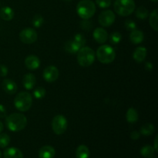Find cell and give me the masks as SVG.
Instances as JSON below:
<instances>
[{
  "label": "cell",
  "instance_id": "obj_1",
  "mask_svg": "<svg viewBox=\"0 0 158 158\" xmlns=\"http://www.w3.org/2000/svg\"><path fill=\"white\" fill-rule=\"evenodd\" d=\"M6 125L10 131L18 132L26 127L27 125V118L23 114L13 113L6 117Z\"/></svg>",
  "mask_w": 158,
  "mask_h": 158
},
{
  "label": "cell",
  "instance_id": "obj_2",
  "mask_svg": "<svg viewBox=\"0 0 158 158\" xmlns=\"http://www.w3.org/2000/svg\"><path fill=\"white\" fill-rule=\"evenodd\" d=\"M77 12L83 19H89L96 12V5L91 0H81L77 6Z\"/></svg>",
  "mask_w": 158,
  "mask_h": 158
},
{
  "label": "cell",
  "instance_id": "obj_3",
  "mask_svg": "<svg viewBox=\"0 0 158 158\" xmlns=\"http://www.w3.org/2000/svg\"><path fill=\"white\" fill-rule=\"evenodd\" d=\"M77 53V62L83 67H89L95 61V52L88 46L80 48Z\"/></svg>",
  "mask_w": 158,
  "mask_h": 158
},
{
  "label": "cell",
  "instance_id": "obj_4",
  "mask_svg": "<svg viewBox=\"0 0 158 158\" xmlns=\"http://www.w3.org/2000/svg\"><path fill=\"white\" fill-rule=\"evenodd\" d=\"M32 104V97L29 92L23 91L19 93L14 99V105L18 110L26 112L31 108Z\"/></svg>",
  "mask_w": 158,
  "mask_h": 158
},
{
  "label": "cell",
  "instance_id": "obj_5",
  "mask_svg": "<svg viewBox=\"0 0 158 158\" xmlns=\"http://www.w3.org/2000/svg\"><path fill=\"white\" fill-rule=\"evenodd\" d=\"M135 2L134 0H116L114 8L115 12L121 16H128L135 9Z\"/></svg>",
  "mask_w": 158,
  "mask_h": 158
},
{
  "label": "cell",
  "instance_id": "obj_6",
  "mask_svg": "<svg viewBox=\"0 0 158 158\" xmlns=\"http://www.w3.org/2000/svg\"><path fill=\"white\" fill-rule=\"evenodd\" d=\"M97 60L101 63L109 64L115 60V50L109 45H103L97 49Z\"/></svg>",
  "mask_w": 158,
  "mask_h": 158
},
{
  "label": "cell",
  "instance_id": "obj_7",
  "mask_svg": "<svg viewBox=\"0 0 158 158\" xmlns=\"http://www.w3.org/2000/svg\"><path fill=\"white\" fill-rule=\"evenodd\" d=\"M67 120L63 115L55 116L52 120V129L57 135H61L66 132L67 129Z\"/></svg>",
  "mask_w": 158,
  "mask_h": 158
},
{
  "label": "cell",
  "instance_id": "obj_8",
  "mask_svg": "<svg viewBox=\"0 0 158 158\" xmlns=\"http://www.w3.org/2000/svg\"><path fill=\"white\" fill-rule=\"evenodd\" d=\"M37 32L32 28H26L19 33V39L25 44H32L37 40Z\"/></svg>",
  "mask_w": 158,
  "mask_h": 158
},
{
  "label": "cell",
  "instance_id": "obj_9",
  "mask_svg": "<svg viewBox=\"0 0 158 158\" xmlns=\"http://www.w3.org/2000/svg\"><path fill=\"white\" fill-rule=\"evenodd\" d=\"M115 14L111 10H104L99 15V23L103 27H109L112 26L115 21Z\"/></svg>",
  "mask_w": 158,
  "mask_h": 158
},
{
  "label": "cell",
  "instance_id": "obj_10",
  "mask_svg": "<svg viewBox=\"0 0 158 158\" xmlns=\"http://www.w3.org/2000/svg\"><path fill=\"white\" fill-rule=\"evenodd\" d=\"M43 78L47 83H53L60 76L59 69L55 66H49L43 70Z\"/></svg>",
  "mask_w": 158,
  "mask_h": 158
},
{
  "label": "cell",
  "instance_id": "obj_11",
  "mask_svg": "<svg viewBox=\"0 0 158 158\" xmlns=\"http://www.w3.org/2000/svg\"><path fill=\"white\" fill-rule=\"evenodd\" d=\"M2 86L3 90L9 95L15 94L18 89L16 83L10 79H5L2 83Z\"/></svg>",
  "mask_w": 158,
  "mask_h": 158
},
{
  "label": "cell",
  "instance_id": "obj_12",
  "mask_svg": "<svg viewBox=\"0 0 158 158\" xmlns=\"http://www.w3.org/2000/svg\"><path fill=\"white\" fill-rule=\"evenodd\" d=\"M25 65L27 69L30 70H35L40 67V60L36 56L30 55L26 57L25 60Z\"/></svg>",
  "mask_w": 158,
  "mask_h": 158
},
{
  "label": "cell",
  "instance_id": "obj_13",
  "mask_svg": "<svg viewBox=\"0 0 158 158\" xmlns=\"http://www.w3.org/2000/svg\"><path fill=\"white\" fill-rule=\"evenodd\" d=\"M94 38L98 43H104L108 40V33L103 28H97L94 31Z\"/></svg>",
  "mask_w": 158,
  "mask_h": 158
},
{
  "label": "cell",
  "instance_id": "obj_14",
  "mask_svg": "<svg viewBox=\"0 0 158 158\" xmlns=\"http://www.w3.org/2000/svg\"><path fill=\"white\" fill-rule=\"evenodd\" d=\"M35 83H36V80H35V77L33 74L27 73L23 77V86L27 90H31V89H33L35 85Z\"/></svg>",
  "mask_w": 158,
  "mask_h": 158
},
{
  "label": "cell",
  "instance_id": "obj_15",
  "mask_svg": "<svg viewBox=\"0 0 158 158\" xmlns=\"http://www.w3.org/2000/svg\"><path fill=\"white\" fill-rule=\"evenodd\" d=\"M147 53H148V51L146 48L143 46H140V47L136 48L133 53V57L137 63H142L146 59Z\"/></svg>",
  "mask_w": 158,
  "mask_h": 158
},
{
  "label": "cell",
  "instance_id": "obj_16",
  "mask_svg": "<svg viewBox=\"0 0 158 158\" xmlns=\"http://www.w3.org/2000/svg\"><path fill=\"white\" fill-rule=\"evenodd\" d=\"M56 151L52 147L49 146H43V148H40L39 151V157L40 158H53L55 156Z\"/></svg>",
  "mask_w": 158,
  "mask_h": 158
},
{
  "label": "cell",
  "instance_id": "obj_17",
  "mask_svg": "<svg viewBox=\"0 0 158 158\" xmlns=\"http://www.w3.org/2000/svg\"><path fill=\"white\" fill-rule=\"evenodd\" d=\"M4 158H23V154L19 149L15 148H9L4 151Z\"/></svg>",
  "mask_w": 158,
  "mask_h": 158
},
{
  "label": "cell",
  "instance_id": "obj_18",
  "mask_svg": "<svg viewBox=\"0 0 158 158\" xmlns=\"http://www.w3.org/2000/svg\"><path fill=\"white\" fill-rule=\"evenodd\" d=\"M144 39V35H143V32L139 29H134V30L131 31V34H130V40H131V43L134 44H140L143 41Z\"/></svg>",
  "mask_w": 158,
  "mask_h": 158
},
{
  "label": "cell",
  "instance_id": "obj_19",
  "mask_svg": "<svg viewBox=\"0 0 158 158\" xmlns=\"http://www.w3.org/2000/svg\"><path fill=\"white\" fill-rule=\"evenodd\" d=\"M14 11L12 8L9 6H4L0 9V18L5 21H10L13 19Z\"/></svg>",
  "mask_w": 158,
  "mask_h": 158
},
{
  "label": "cell",
  "instance_id": "obj_20",
  "mask_svg": "<svg viewBox=\"0 0 158 158\" xmlns=\"http://www.w3.org/2000/svg\"><path fill=\"white\" fill-rule=\"evenodd\" d=\"M80 48L81 47H80L73 40H69V41L65 44V50L70 54L77 53L78 51L80 50Z\"/></svg>",
  "mask_w": 158,
  "mask_h": 158
},
{
  "label": "cell",
  "instance_id": "obj_21",
  "mask_svg": "<svg viewBox=\"0 0 158 158\" xmlns=\"http://www.w3.org/2000/svg\"><path fill=\"white\" fill-rule=\"evenodd\" d=\"M138 113L135 108L131 107L126 114L127 121L130 123H135L138 120Z\"/></svg>",
  "mask_w": 158,
  "mask_h": 158
},
{
  "label": "cell",
  "instance_id": "obj_22",
  "mask_svg": "<svg viewBox=\"0 0 158 158\" xmlns=\"http://www.w3.org/2000/svg\"><path fill=\"white\" fill-rule=\"evenodd\" d=\"M89 150L86 145H80L77 148V151H76V156L77 158H89Z\"/></svg>",
  "mask_w": 158,
  "mask_h": 158
},
{
  "label": "cell",
  "instance_id": "obj_23",
  "mask_svg": "<svg viewBox=\"0 0 158 158\" xmlns=\"http://www.w3.org/2000/svg\"><path fill=\"white\" fill-rule=\"evenodd\" d=\"M155 131V128L152 123H145L140 127V134L143 136H151Z\"/></svg>",
  "mask_w": 158,
  "mask_h": 158
},
{
  "label": "cell",
  "instance_id": "obj_24",
  "mask_svg": "<svg viewBox=\"0 0 158 158\" xmlns=\"http://www.w3.org/2000/svg\"><path fill=\"white\" fill-rule=\"evenodd\" d=\"M154 153H155V150H154V147L151 146V145H146L140 150L141 155L146 158L152 157L153 156H154Z\"/></svg>",
  "mask_w": 158,
  "mask_h": 158
},
{
  "label": "cell",
  "instance_id": "obj_25",
  "mask_svg": "<svg viewBox=\"0 0 158 158\" xmlns=\"http://www.w3.org/2000/svg\"><path fill=\"white\" fill-rule=\"evenodd\" d=\"M157 19H158V15H157V9H154L150 15V19H149V23L150 26H151L154 30L157 31L158 30V25H157Z\"/></svg>",
  "mask_w": 158,
  "mask_h": 158
},
{
  "label": "cell",
  "instance_id": "obj_26",
  "mask_svg": "<svg viewBox=\"0 0 158 158\" xmlns=\"http://www.w3.org/2000/svg\"><path fill=\"white\" fill-rule=\"evenodd\" d=\"M148 15H149V12H148V9L144 6H140L137 8L136 11V16L140 19H146L148 17Z\"/></svg>",
  "mask_w": 158,
  "mask_h": 158
},
{
  "label": "cell",
  "instance_id": "obj_27",
  "mask_svg": "<svg viewBox=\"0 0 158 158\" xmlns=\"http://www.w3.org/2000/svg\"><path fill=\"white\" fill-rule=\"evenodd\" d=\"M32 26L35 28H40L43 26V23H44V19L40 14H36L32 18Z\"/></svg>",
  "mask_w": 158,
  "mask_h": 158
},
{
  "label": "cell",
  "instance_id": "obj_28",
  "mask_svg": "<svg viewBox=\"0 0 158 158\" xmlns=\"http://www.w3.org/2000/svg\"><path fill=\"white\" fill-rule=\"evenodd\" d=\"M9 143H10V137L7 134H0V148H6Z\"/></svg>",
  "mask_w": 158,
  "mask_h": 158
},
{
  "label": "cell",
  "instance_id": "obj_29",
  "mask_svg": "<svg viewBox=\"0 0 158 158\" xmlns=\"http://www.w3.org/2000/svg\"><path fill=\"white\" fill-rule=\"evenodd\" d=\"M46 89L43 87H37L35 88L33 91V96L35 97V99H37V100L43 99V97L46 96Z\"/></svg>",
  "mask_w": 158,
  "mask_h": 158
},
{
  "label": "cell",
  "instance_id": "obj_30",
  "mask_svg": "<svg viewBox=\"0 0 158 158\" xmlns=\"http://www.w3.org/2000/svg\"><path fill=\"white\" fill-rule=\"evenodd\" d=\"M73 40L80 46V47H83L85 46L86 43V40L85 38L84 35L81 33H77L76 34L75 36H74Z\"/></svg>",
  "mask_w": 158,
  "mask_h": 158
},
{
  "label": "cell",
  "instance_id": "obj_31",
  "mask_svg": "<svg viewBox=\"0 0 158 158\" xmlns=\"http://www.w3.org/2000/svg\"><path fill=\"white\" fill-rule=\"evenodd\" d=\"M122 40V35L119 32H114L110 36V41L112 44H118Z\"/></svg>",
  "mask_w": 158,
  "mask_h": 158
},
{
  "label": "cell",
  "instance_id": "obj_32",
  "mask_svg": "<svg viewBox=\"0 0 158 158\" xmlns=\"http://www.w3.org/2000/svg\"><path fill=\"white\" fill-rule=\"evenodd\" d=\"M80 27L85 31H89L93 28V23L89 19H83L80 23Z\"/></svg>",
  "mask_w": 158,
  "mask_h": 158
},
{
  "label": "cell",
  "instance_id": "obj_33",
  "mask_svg": "<svg viewBox=\"0 0 158 158\" xmlns=\"http://www.w3.org/2000/svg\"><path fill=\"white\" fill-rule=\"evenodd\" d=\"M124 26H125V28H126V29L127 31H133L134 30V29H137V25H136V23L134 21H133V20L131 19H127L125 21V23H124Z\"/></svg>",
  "mask_w": 158,
  "mask_h": 158
},
{
  "label": "cell",
  "instance_id": "obj_34",
  "mask_svg": "<svg viewBox=\"0 0 158 158\" xmlns=\"http://www.w3.org/2000/svg\"><path fill=\"white\" fill-rule=\"evenodd\" d=\"M97 6L102 9H106L110 6L111 0H96Z\"/></svg>",
  "mask_w": 158,
  "mask_h": 158
},
{
  "label": "cell",
  "instance_id": "obj_35",
  "mask_svg": "<svg viewBox=\"0 0 158 158\" xmlns=\"http://www.w3.org/2000/svg\"><path fill=\"white\" fill-rule=\"evenodd\" d=\"M8 74L7 66L3 64H0V77H5Z\"/></svg>",
  "mask_w": 158,
  "mask_h": 158
},
{
  "label": "cell",
  "instance_id": "obj_36",
  "mask_svg": "<svg viewBox=\"0 0 158 158\" xmlns=\"http://www.w3.org/2000/svg\"><path fill=\"white\" fill-rule=\"evenodd\" d=\"M7 116V111L2 104H0V118H6Z\"/></svg>",
  "mask_w": 158,
  "mask_h": 158
},
{
  "label": "cell",
  "instance_id": "obj_37",
  "mask_svg": "<svg viewBox=\"0 0 158 158\" xmlns=\"http://www.w3.org/2000/svg\"><path fill=\"white\" fill-rule=\"evenodd\" d=\"M140 132H138V131H133V132H131V137L132 140H137L140 138Z\"/></svg>",
  "mask_w": 158,
  "mask_h": 158
},
{
  "label": "cell",
  "instance_id": "obj_38",
  "mask_svg": "<svg viewBox=\"0 0 158 158\" xmlns=\"http://www.w3.org/2000/svg\"><path fill=\"white\" fill-rule=\"evenodd\" d=\"M153 68H154V65L151 63H149V62H148V63H147L146 64H145V69H148V71L152 70Z\"/></svg>",
  "mask_w": 158,
  "mask_h": 158
},
{
  "label": "cell",
  "instance_id": "obj_39",
  "mask_svg": "<svg viewBox=\"0 0 158 158\" xmlns=\"http://www.w3.org/2000/svg\"><path fill=\"white\" fill-rule=\"evenodd\" d=\"M157 139H158V136L155 137V140H154V148L155 150V152H157L158 151V148H157Z\"/></svg>",
  "mask_w": 158,
  "mask_h": 158
},
{
  "label": "cell",
  "instance_id": "obj_40",
  "mask_svg": "<svg viewBox=\"0 0 158 158\" xmlns=\"http://www.w3.org/2000/svg\"><path fill=\"white\" fill-rule=\"evenodd\" d=\"M3 128H4V125H3V123L0 121V134H1L2 131H3Z\"/></svg>",
  "mask_w": 158,
  "mask_h": 158
},
{
  "label": "cell",
  "instance_id": "obj_41",
  "mask_svg": "<svg viewBox=\"0 0 158 158\" xmlns=\"http://www.w3.org/2000/svg\"><path fill=\"white\" fill-rule=\"evenodd\" d=\"M151 1L154 2H157V1H158V0H151Z\"/></svg>",
  "mask_w": 158,
  "mask_h": 158
},
{
  "label": "cell",
  "instance_id": "obj_42",
  "mask_svg": "<svg viewBox=\"0 0 158 158\" xmlns=\"http://www.w3.org/2000/svg\"><path fill=\"white\" fill-rule=\"evenodd\" d=\"M0 158H2V152L0 151Z\"/></svg>",
  "mask_w": 158,
  "mask_h": 158
},
{
  "label": "cell",
  "instance_id": "obj_43",
  "mask_svg": "<svg viewBox=\"0 0 158 158\" xmlns=\"http://www.w3.org/2000/svg\"><path fill=\"white\" fill-rule=\"evenodd\" d=\"M63 1H66V2H69V1H71V0H63Z\"/></svg>",
  "mask_w": 158,
  "mask_h": 158
}]
</instances>
